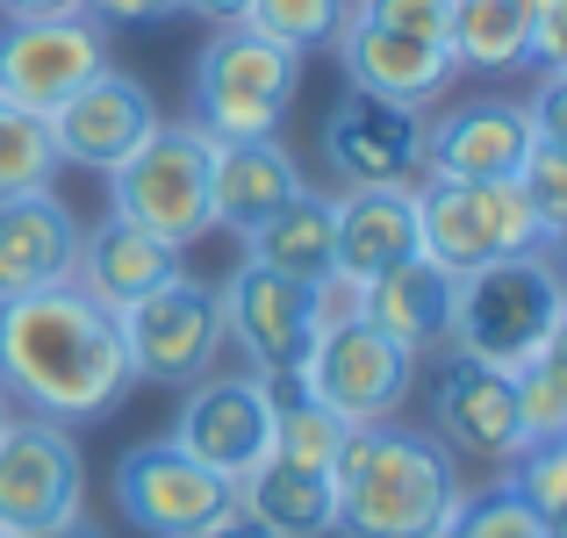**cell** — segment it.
I'll list each match as a JSON object with an SVG mask.
<instances>
[{
    "instance_id": "obj_1",
    "label": "cell",
    "mask_w": 567,
    "mask_h": 538,
    "mask_svg": "<svg viewBox=\"0 0 567 538\" xmlns=\"http://www.w3.org/2000/svg\"><path fill=\"white\" fill-rule=\"evenodd\" d=\"M0 387L29 416H51L65 431L109 416L137 387L115 309H101L72 280L37 288L22 302H0Z\"/></svg>"
},
{
    "instance_id": "obj_2",
    "label": "cell",
    "mask_w": 567,
    "mask_h": 538,
    "mask_svg": "<svg viewBox=\"0 0 567 538\" xmlns=\"http://www.w3.org/2000/svg\"><path fill=\"white\" fill-rule=\"evenodd\" d=\"M331 482H338V531L346 538H431L467 503L453 453L402 424L346 431Z\"/></svg>"
},
{
    "instance_id": "obj_3",
    "label": "cell",
    "mask_w": 567,
    "mask_h": 538,
    "mask_svg": "<svg viewBox=\"0 0 567 538\" xmlns=\"http://www.w3.org/2000/svg\"><path fill=\"white\" fill-rule=\"evenodd\" d=\"M560 331H567V288L554 273V251H517V259L453 273V317H445L453 359L517 373L539 352H554Z\"/></svg>"
},
{
    "instance_id": "obj_4",
    "label": "cell",
    "mask_w": 567,
    "mask_h": 538,
    "mask_svg": "<svg viewBox=\"0 0 567 538\" xmlns=\"http://www.w3.org/2000/svg\"><path fill=\"white\" fill-rule=\"evenodd\" d=\"M302 86V58L274 37L230 22L194 58V130L208 144H266L288 123V101Z\"/></svg>"
},
{
    "instance_id": "obj_5",
    "label": "cell",
    "mask_w": 567,
    "mask_h": 538,
    "mask_svg": "<svg viewBox=\"0 0 567 538\" xmlns=\"http://www.w3.org/2000/svg\"><path fill=\"white\" fill-rule=\"evenodd\" d=\"M560 237L539 223L517 179H431L416 187V251L445 273L517 259V251H554Z\"/></svg>"
},
{
    "instance_id": "obj_6",
    "label": "cell",
    "mask_w": 567,
    "mask_h": 538,
    "mask_svg": "<svg viewBox=\"0 0 567 538\" xmlns=\"http://www.w3.org/2000/svg\"><path fill=\"white\" fill-rule=\"evenodd\" d=\"M208 158H216V144L194 123H158L152 137L109 173V216L152 230L158 245H173V251L202 245V237L216 230V216H208Z\"/></svg>"
},
{
    "instance_id": "obj_7",
    "label": "cell",
    "mask_w": 567,
    "mask_h": 538,
    "mask_svg": "<svg viewBox=\"0 0 567 538\" xmlns=\"http://www.w3.org/2000/svg\"><path fill=\"white\" fill-rule=\"evenodd\" d=\"M288 381L295 395H309L317 410H331L338 424L360 431V424H388L402 410V395L416 381V352H402L388 331L352 317V323H323Z\"/></svg>"
},
{
    "instance_id": "obj_8",
    "label": "cell",
    "mask_w": 567,
    "mask_h": 538,
    "mask_svg": "<svg viewBox=\"0 0 567 538\" xmlns=\"http://www.w3.org/2000/svg\"><path fill=\"white\" fill-rule=\"evenodd\" d=\"M86 503L80 438L51 416H8L0 431V538H37L72 525Z\"/></svg>"
},
{
    "instance_id": "obj_9",
    "label": "cell",
    "mask_w": 567,
    "mask_h": 538,
    "mask_svg": "<svg viewBox=\"0 0 567 538\" xmlns=\"http://www.w3.org/2000/svg\"><path fill=\"white\" fill-rule=\"evenodd\" d=\"M123 331V352H130V373L137 381H158V387H194L202 373H216L223 359V309H216V288L202 280H166L152 288L144 302H130L115 317Z\"/></svg>"
},
{
    "instance_id": "obj_10",
    "label": "cell",
    "mask_w": 567,
    "mask_h": 538,
    "mask_svg": "<svg viewBox=\"0 0 567 538\" xmlns=\"http://www.w3.org/2000/svg\"><path fill=\"white\" fill-rule=\"evenodd\" d=\"M173 445L202 459L216 482H245L274 445V381L259 373H202L181 387V416H173Z\"/></svg>"
},
{
    "instance_id": "obj_11",
    "label": "cell",
    "mask_w": 567,
    "mask_h": 538,
    "mask_svg": "<svg viewBox=\"0 0 567 538\" xmlns=\"http://www.w3.org/2000/svg\"><path fill=\"white\" fill-rule=\"evenodd\" d=\"M115 503L144 538H194L230 510L237 488L216 482L202 459H187L173 438H144L115 459Z\"/></svg>"
},
{
    "instance_id": "obj_12",
    "label": "cell",
    "mask_w": 567,
    "mask_h": 538,
    "mask_svg": "<svg viewBox=\"0 0 567 538\" xmlns=\"http://www.w3.org/2000/svg\"><path fill=\"white\" fill-rule=\"evenodd\" d=\"M101 65H109V29H94L86 14H43V22L0 29V101L29 115L72 101Z\"/></svg>"
},
{
    "instance_id": "obj_13",
    "label": "cell",
    "mask_w": 567,
    "mask_h": 538,
    "mask_svg": "<svg viewBox=\"0 0 567 538\" xmlns=\"http://www.w3.org/2000/svg\"><path fill=\"white\" fill-rule=\"evenodd\" d=\"M216 309H223V338H237V352L251 359L259 381H288L302 366L309 338H317V294L251 259L216 288Z\"/></svg>"
},
{
    "instance_id": "obj_14",
    "label": "cell",
    "mask_w": 567,
    "mask_h": 538,
    "mask_svg": "<svg viewBox=\"0 0 567 538\" xmlns=\"http://www.w3.org/2000/svg\"><path fill=\"white\" fill-rule=\"evenodd\" d=\"M323 158H331L338 187H410L424 173V108H395L352 86L323 115Z\"/></svg>"
},
{
    "instance_id": "obj_15",
    "label": "cell",
    "mask_w": 567,
    "mask_h": 538,
    "mask_svg": "<svg viewBox=\"0 0 567 538\" xmlns=\"http://www.w3.org/2000/svg\"><path fill=\"white\" fill-rule=\"evenodd\" d=\"M51 144H58V166H94V173H115L144 137L158 130V108L130 72L101 65L94 80L80 86L72 101H58L51 115Z\"/></svg>"
},
{
    "instance_id": "obj_16",
    "label": "cell",
    "mask_w": 567,
    "mask_h": 538,
    "mask_svg": "<svg viewBox=\"0 0 567 538\" xmlns=\"http://www.w3.org/2000/svg\"><path fill=\"white\" fill-rule=\"evenodd\" d=\"M431 416H439V445L460 459H488V467H511L525 453V431H517V395L511 373L453 359L431 387Z\"/></svg>"
},
{
    "instance_id": "obj_17",
    "label": "cell",
    "mask_w": 567,
    "mask_h": 538,
    "mask_svg": "<svg viewBox=\"0 0 567 538\" xmlns=\"http://www.w3.org/2000/svg\"><path fill=\"white\" fill-rule=\"evenodd\" d=\"M338 65L360 94H381L395 108H431V101L453 86V43H424V37H395V29H374L360 14H346L338 29Z\"/></svg>"
},
{
    "instance_id": "obj_18",
    "label": "cell",
    "mask_w": 567,
    "mask_h": 538,
    "mask_svg": "<svg viewBox=\"0 0 567 538\" xmlns=\"http://www.w3.org/2000/svg\"><path fill=\"white\" fill-rule=\"evenodd\" d=\"M72 259H80V216L51 187L0 194V302L72 280Z\"/></svg>"
},
{
    "instance_id": "obj_19",
    "label": "cell",
    "mask_w": 567,
    "mask_h": 538,
    "mask_svg": "<svg viewBox=\"0 0 567 538\" xmlns=\"http://www.w3.org/2000/svg\"><path fill=\"white\" fill-rule=\"evenodd\" d=\"M532 144L525 101H467L445 123H424V173L431 179H517Z\"/></svg>"
},
{
    "instance_id": "obj_20",
    "label": "cell",
    "mask_w": 567,
    "mask_h": 538,
    "mask_svg": "<svg viewBox=\"0 0 567 538\" xmlns=\"http://www.w3.org/2000/svg\"><path fill=\"white\" fill-rule=\"evenodd\" d=\"M166 280H181V251L158 245L152 230H137V223H123V216H101L94 230H80L72 288L94 294L101 309H115V317H123L130 302H144V294L166 288Z\"/></svg>"
},
{
    "instance_id": "obj_21",
    "label": "cell",
    "mask_w": 567,
    "mask_h": 538,
    "mask_svg": "<svg viewBox=\"0 0 567 538\" xmlns=\"http://www.w3.org/2000/svg\"><path fill=\"white\" fill-rule=\"evenodd\" d=\"M302 187L309 179H302V166L288 158L280 137H266V144H216V158H208V216H216V230H237V237H251L280 201H295Z\"/></svg>"
},
{
    "instance_id": "obj_22",
    "label": "cell",
    "mask_w": 567,
    "mask_h": 538,
    "mask_svg": "<svg viewBox=\"0 0 567 538\" xmlns=\"http://www.w3.org/2000/svg\"><path fill=\"white\" fill-rule=\"evenodd\" d=\"M360 317L388 331L402 352L424 359L431 345H445V317H453V273L445 266H431L424 251H410L402 266H388V273L360 280Z\"/></svg>"
},
{
    "instance_id": "obj_23",
    "label": "cell",
    "mask_w": 567,
    "mask_h": 538,
    "mask_svg": "<svg viewBox=\"0 0 567 538\" xmlns=\"http://www.w3.org/2000/svg\"><path fill=\"white\" fill-rule=\"evenodd\" d=\"M338 273L374 280L416 251V187H346L338 194Z\"/></svg>"
},
{
    "instance_id": "obj_24",
    "label": "cell",
    "mask_w": 567,
    "mask_h": 538,
    "mask_svg": "<svg viewBox=\"0 0 567 538\" xmlns=\"http://www.w3.org/2000/svg\"><path fill=\"white\" fill-rule=\"evenodd\" d=\"M237 510L274 538H331L338 531V482L323 467H295V459L266 453L237 482Z\"/></svg>"
},
{
    "instance_id": "obj_25",
    "label": "cell",
    "mask_w": 567,
    "mask_h": 538,
    "mask_svg": "<svg viewBox=\"0 0 567 538\" xmlns=\"http://www.w3.org/2000/svg\"><path fill=\"white\" fill-rule=\"evenodd\" d=\"M245 259L266 266V273H288V280H302V288H317L323 273H338V208L302 187L295 201H280L274 216L245 237Z\"/></svg>"
},
{
    "instance_id": "obj_26",
    "label": "cell",
    "mask_w": 567,
    "mask_h": 538,
    "mask_svg": "<svg viewBox=\"0 0 567 538\" xmlns=\"http://www.w3.org/2000/svg\"><path fill=\"white\" fill-rule=\"evenodd\" d=\"M532 51V0H453V65L517 72Z\"/></svg>"
},
{
    "instance_id": "obj_27",
    "label": "cell",
    "mask_w": 567,
    "mask_h": 538,
    "mask_svg": "<svg viewBox=\"0 0 567 538\" xmlns=\"http://www.w3.org/2000/svg\"><path fill=\"white\" fill-rule=\"evenodd\" d=\"M58 173V144L51 123L14 101H0V194H29V187H51Z\"/></svg>"
},
{
    "instance_id": "obj_28",
    "label": "cell",
    "mask_w": 567,
    "mask_h": 538,
    "mask_svg": "<svg viewBox=\"0 0 567 538\" xmlns=\"http://www.w3.org/2000/svg\"><path fill=\"white\" fill-rule=\"evenodd\" d=\"M346 431L352 424H338V416L317 410L309 395H295V402L274 395V445H266V453H274V459H295V467H323V474H331Z\"/></svg>"
},
{
    "instance_id": "obj_29",
    "label": "cell",
    "mask_w": 567,
    "mask_h": 538,
    "mask_svg": "<svg viewBox=\"0 0 567 538\" xmlns=\"http://www.w3.org/2000/svg\"><path fill=\"white\" fill-rule=\"evenodd\" d=\"M511 395H517V431L525 445L539 438H567V352H539L532 366L511 373Z\"/></svg>"
},
{
    "instance_id": "obj_30",
    "label": "cell",
    "mask_w": 567,
    "mask_h": 538,
    "mask_svg": "<svg viewBox=\"0 0 567 538\" xmlns=\"http://www.w3.org/2000/svg\"><path fill=\"white\" fill-rule=\"evenodd\" d=\"M245 29H259V37H274L280 51L302 58V51L338 43V29H346V0H251Z\"/></svg>"
},
{
    "instance_id": "obj_31",
    "label": "cell",
    "mask_w": 567,
    "mask_h": 538,
    "mask_svg": "<svg viewBox=\"0 0 567 538\" xmlns=\"http://www.w3.org/2000/svg\"><path fill=\"white\" fill-rule=\"evenodd\" d=\"M453 531H460V538H560V531L546 525V517L532 510L525 496H517L511 482L488 488V496H467V503H460Z\"/></svg>"
},
{
    "instance_id": "obj_32",
    "label": "cell",
    "mask_w": 567,
    "mask_h": 538,
    "mask_svg": "<svg viewBox=\"0 0 567 538\" xmlns=\"http://www.w3.org/2000/svg\"><path fill=\"white\" fill-rule=\"evenodd\" d=\"M511 488L546 517V525H567V438H539L511 459Z\"/></svg>"
},
{
    "instance_id": "obj_33",
    "label": "cell",
    "mask_w": 567,
    "mask_h": 538,
    "mask_svg": "<svg viewBox=\"0 0 567 538\" xmlns=\"http://www.w3.org/2000/svg\"><path fill=\"white\" fill-rule=\"evenodd\" d=\"M346 14L395 37H424V43H453V0H346Z\"/></svg>"
},
{
    "instance_id": "obj_34",
    "label": "cell",
    "mask_w": 567,
    "mask_h": 538,
    "mask_svg": "<svg viewBox=\"0 0 567 538\" xmlns=\"http://www.w3.org/2000/svg\"><path fill=\"white\" fill-rule=\"evenodd\" d=\"M525 65L567 72V0H532V51Z\"/></svg>"
},
{
    "instance_id": "obj_35",
    "label": "cell",
    "mask_w": 567,
    "mask_h": 538,
    "mask_svg": "<svg viewBox=\"0 0 567 538\" xmlns=\"http://www.w3.org/2000/svg\"><path fill=\"white\" fill-rule=\"evenodd\" d=\"M80 14L94 29H152L166 14H181V0H80Z\"/></svg>"
},
{
    "instance_id": "obj_36",
    "label": "cell",
    "mask_w": 567,
    "mask_h": 538,
    "mask_svg": "<svg viewBox=\"0 0 567 538\" xmlns=\"http://www.w3.org/2000/svg\"><path fill=\"white\" fill-rule=\"evenodd\" d=\"M245 8H251V0H181V14H202L208 29H230V22H245Z\"/></svg>"
},
{
    "instance_id": "obj_37",
    "label": "cell",
    "mask_w": 567,
    "mask_h": 538,
    "mask_svg": "<svg viewBox=\"0 0 567 538\" xmlns=\"http://www.w3.org/2000/svg\"><path fill=\"white\" fill-rule=\"evenodd\" d=\"M8 22H43V14H80V0H0Z\"/></svg>"
},
{
    "instance_id": "obj_38",
    "label": "cell",
    "mask_w": 567,
    "mask_h": 538,
    "mask_svg": "<svg viewBox=\"0 0 567 538\" xmlns=\"http://www.w3.org/2000/svg\"><path fill=\"white\" fill-rule=\"evenodd\" d=\"M194 538H274V531H259V525H251V517H245V510H237V503H230V510H223L216 525H202Z\"/></svg>"
},
{
    "instance_id": "obj_39",
    "label": "cell",
    "mask_w": 567,
    "mask_h": 538,
    "mask_svg": "<svg viewBox=\"0 0 567 538\" xmlns=\"http://www.w3.org/2000/svg\"><path fill=\"white\" fill-rule=\"evenodd\" d=\"M37 538H101V531L86 525V517H72V525H51V531H37Z\"/></svg>"
},
{
    "instance_id": "obj_40",
    "label": "cell",
    "mask_w": 567,
    "mask_h": 538,
    "mask_svg": "<svg viewBox=\"0 0 567 538\" xmlns=\"http://www.w3.org/2000/svg\"><path fill=\"white\" fill-rule=\"evenodd\" d=\"M8 416H14V402H8V387H0V431H8Z\"/></svg>"
},
{
    "instance_id": "obj_41",
    "label": "cell",
    "mask_w": 567,
    "mask_h": 538,
    "mask_svg": "<svg viewBox=\"0 0 567 538\" xmlns=\"http://www.w3.org/2000/svg\"><path fill=\"white\" fill-rule=\"evenodd\" d=\"M431 538H460V531H453V525H445V531H431Z\"/></svg>"
}]
</instances>
